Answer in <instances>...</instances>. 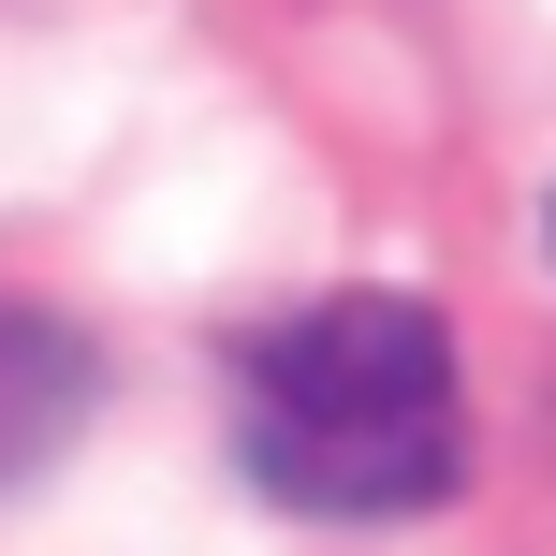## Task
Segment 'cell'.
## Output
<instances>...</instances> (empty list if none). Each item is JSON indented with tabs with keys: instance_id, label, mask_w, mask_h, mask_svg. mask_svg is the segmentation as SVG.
Here are the masks:
<instances>
[{
	"instance_id": "obj_1",
	"label": "cell",
	"mask_w": 556,
	"mask_h": 556,
	"mask_svg": "<svg viewBox=\"0 0 556 556\" xmlns=\"http://www.w3.org/2000/svg\"><path fill=\"white\" fill-rule=\"evenodd\" d=\"M235 381H250V410H235L250 483L293 513L366 528V513L454 498V469H469V395H454V337L425 293H323L264 323Z\"/></svg>"
},
{
	"instance_id": "obj_2",
	"label": "cell",
	"mask_w": 556,
	"mask_h": 556,
	"mask_svg": "<svg viewBox=\"0 0 556 556\" xmlns=\"http://www.w3.org/2000/svg\"><path fill=\"white\" fill-rule=\"evenodd\" d=\"M88 395H103L88 337L45 323V307H0V498H15V483H45L59 454H74Z\"/></svg>"
}]
</instances>
